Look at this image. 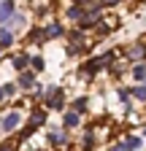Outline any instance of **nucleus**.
Masks as SVG:
<instances>
[{"label":"nucleus","instance_id":"obj_1","mask_svg":"<svg viewBox=\"0 0 146 151\" xmlns=\"http://www.w3.org/2000/svg\"><path fill=\"white\" fill-rule=\"evenodd\" d=\"M19 124H22V111H11V113H6V116H3L0 129H3V132H14Z\"/></svg>","mask_w":146,"mask_h":151},{"label":"nucleus","instance_id":"obj_2","mask_svg":"<svg viewBox=\"0 0 146 151\" xmlns=\"http://www.w3.org/2000/svg\"><path fill=\"white\" fill-rule=\"evenodd\" d=\"M14 3H11V0H6V3H0V24H6L8 22V19H14Z\"/></svg>","mask_w":146,"mask_h":151},{"label":"nucleus","instance_id":"obj_3","mask_svg":"<svg viewBox=\"0 0 146 151\" xmlns=\"http://www.w3.org/2000/svg\"><path fill=\"white\" fill-rule=\"evenodd\" d=\"M65 30H62V24H57V22H51V24H46L43 27V38H60Z\"/></svg>","mask_w":146,"mask_h":151},{"label":"nucleus","instance_id":"obj_4","mask_svg":"<svg viewBox=\"0 0 146 151\" xmlns=\"http://www.w3.org/2000/svg\"><path fill=\"white\" fill-rule=\"evenodd\" d=\"M16 86H19V89H33L35 86V76L33 73H22L19 81H16Z\"/></svg>","mask_w":146,"mask_h":151},{"label":"nucleus","instance_id":"obj_5","mask_svg":"<svg viewBox=\"0 0 146 151\" xmlns=\"http://www.w3.org/2000/svg\"><path fill=\"white\" fill-rule=\"evenodd\" d=\"M43 122H46V111H41V108H38V111H33V119H30V127H35V129H38V127H41Z\"/></svg>","mask_w":146,"mask_h":151},{"label":"nucleus","instance_id":"obj_6","mask_svg":"<svg viewBox=\"0 0 146 151\" xmlns=\"http://www.w3.org/2000/svg\"><path fill=\"white\" fill-rule=\"evenodd\" d=\"M84 14H87V11H84L79 3H73V6L68 8V19H76V22H79V19H84Z\"/></svg>","mask_w":146,"mask_h":151},{"label":"nucleus","instance_id":"obj_7","mask_svg":"<svg viewBox=\"0 0 146 151\" xmlns=\"http://www.w3.org/2000/svg\"><path fill=\"white\" fill-rule=\"evenodd\" d=\"M49 143L51 146H65L68 143V135H65V132H51V135H49Z\"/></svg>","mask_w":146,"mask_h":151},{"label":"nucleus","instance_id":"obj_8","mask_svg":"<svg viewBox=\"0 0 146 151\" xmlns=\"http://www.w3.org/2000/svg\"><path fill=\"white\" fill-rule=\"evenodd\" d=\"M130 57H133V60H143V57H146V43H135L130 49Z\"/></svg>","mask_w":146,"mask_h":151},{"label":"nucleus","instance_id":"obj_9","mask_svg":"<svg viewBox=\"0 0 146 151\" xmlns=\"http://www.w3.org/2000/svg\"><path fill=\"white\" fill-rule=\"evenodd\" d=\"M130 92H133V97H135V100H141V103L146 100V84H143V81H138V86L130 89Z\"/></svg>","mask_w":146,"mask_h":151},{"label":"nucleus","instance_id":"obj_10","mask_svg":"<svg viewBox=\"0 0 146 151\" xmlns=\"http://www.w3.org/2000/svg\"><path fill=\"white\" fill-rule=\"evenodd\" d=\"M14 92H16V84H3V86H0V100L14 97Z\"/></svg>","mask_w":146,"mask_h":151},{"label":"nucleus","instance_id":"obj_11","mask_svg":"<svg viewBox=\"0 0 146 151\" xmlns=\"http://www.w3.org/2000/svg\"><path fill=\"white\" fill-rule=\"evenodd\" d=\"M81 119H79V111H70V113H65V127H76Z\"/></svg>","mask_w":146,"mask_h":151},{"label":"nucleus","instance_id":"obj_12","mask_svg":"<svg viewBox=\"0 0 146 151\" xmlns=\"http://www.w3.org/2000/svg\"><path fill=\"white\" fill-rule=\"evenodd\" d=\"M133 78L135 81H146V65H135L133 68Z\"/></svg>","mask_w":146,"mask_h":151},{"label":"nucleus","instance_id":"obj_13","mask_svg":"<svg viewBox=\"0 0 146 151\" xmlns=\"http://www.w3.org/2000/svg\"><path fill=\"white\" fill-rule=\"evenodd\" d=\"M11 43H14V35H11L8 30H0V46L6 49V46H11Z\"/></svg>","mask_w":146,"mask_h":151},{"label":"nucleus","instance_id":"obj_14","mask_svg":"<svg viewBox=\"0 0 146 151\" xmlns=\"http://www.w3.org/2000/svg\"><path fill=\"white\" fill-rule=\"evenodd\" d=\"M49 105H51V108H54V111H60V108H62V105H65V97H62V92H60V94H54V97H51V100H49Z\"/></svg>","mask_w":146,"mask_h":151},{"label":"nucleus","instance_id":"obj_15","mask_svg":"<svg viewBox=\"0 0 146 151\" xmlns=\"http://www.w3.org/2000/svg\"><path fill=\"white\" fill-rule=\"evenodd\" d=\"M27 65H30V57H27V54H22V57H16V60H14V68H16V70H22V68H27Z\"/></svg>","mask_w":146,"mask_h":151},{"label":"nucleus","instance_id":"obj_16","mask_svg":"<svg viewBox=\"0 0 146 151\" xmlns=\"http://www.w3.org/2000/svg\"><path fill=\"white\" fill-rule=\"evenodd\" d=\"M114 27H111V22H98L95 24V32H100V35H106V32H111Z\"/></svg>","mask_w":146,"mask_h":151},{"label":"nucleus","instance_id":"obj_17","mask_svg":"<svg viewBox=\"0 0 146 151\" xmlns=\"http://www.w3.org/2000/svg\"><path fill=\"white\" fill-rule=\"evenodd\" d=\"M60 92H62L60 86H46V89H43V97H46V103H49V100L54 97V94H60Z\"/></svg>","mask_w":146,"mask_h":151},{"label":"nucleus","instance_id":"obj_18","mask_svg":"<svg viewBox=\"0 0 146 151\" xmlns=\"http://www.w3.org/2000/svg\"><path fill=\"white\" fill-rule=\"evenodd\" d=\"M73 111H79V113H84V111H87V97H79L76 103H73Z\"/></svg>","mask_w":146,"mask_h":151},{"label":"nucleus","instance_id":"obj_19","mask_svg":"<svg viewBox=\"0 0 146 151\" xmlns=\"http://www.w3.org/2000/svg\"><path fill=\"white\" fill-rule=\"evenodd\" d=\"M30 65H33L35 70H43V65H46V62H43V57H30Z\"/></svg>","mask_w":146,"mask_h":151},{"label":"nucleus","instance_id":"obj_20","mask_svg":"<svg viewBox=\"0 0 146 151\" xmlns=\"http://www.w3.org/2000/svg\"><path fill=\"white\" fill-rule=\"evenodd\" d=\"M124 146H127V148H138V146H141V138H135V135H130V138H127V140H124Z\"/></svg>","mask_w":146,"mask_h":151},{"label":"nucleus","instance_id":"obj_21","mask_svg":"<svg viewBox=\"0 0 146 151\" xmlns=\"http://www.w3.org/2000/svg\"><path fill=\"white\" fill-rule=\"evenodd\" d=\"M119 3H122V0H100L103 8H111V6H119Z\"/></svg>","mask_w":146,"mask_h":151},{"label":"nucleus","instance_id":"obj_22","mask_svg":"<svg viewBox=\"0 0 146 151\" xmlns=\"http://www.w3.org/2000/svg\"><path fill=\"white\" fill-rule=\"evenodd\" d=\"M119 100H122V103H127V100H130V94H127V89H119Z\"/></svg>","mask_w":146,"mask_h":151},{"label":"nucleus","instance_id":"obj_23","mask_svg":"<svg viewBox=\"0 0 146 151\" xmlns=\"http://www.w3.org/2000/svg\"><path fill=\"white\" fill-rule=\"evenodd\" d=\"M73 3H79V6H84V3H87V0H73Z\"/></svg>","mask_w":146,"mask_h":151},{"label":"nucleus","instance_id":"obj_24","mask_svg":"<svg viewBox=\"0 0 146 151\" xmlns=\"http://www.w3.org/2000/svg\"><path fill=\"white\" fill-rule=\"evenodd\" d=\"M0 49H3V46H0Z\"/></svg>","mask_w":146,"mask_h":151}]
</instances>
